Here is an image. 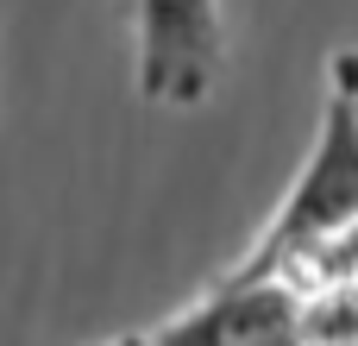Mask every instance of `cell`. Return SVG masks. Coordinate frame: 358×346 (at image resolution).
Here are the masks:
<instances>
[{
  "label": "cell",
  "instance_id": "6da1fadb",
  "mask_svg": "<svg viewBox=\"0 0 358 346\" xmlns=\"http://www.w3.org/2000/svg\"><path fill=\"white\" fill-rule=\"evenodd\" d=\"M352 227H358V50H340L334 69H327L315 151L296 170V183H289L283 208L271 214V227L252 240V252L227 277H271V271L334 246Z\"/></svg>",
  "mask_w": 358,
  "mask_h": 346
},
{
  "label": "cell",
  "instance_id": "7a4b0ae2",
  "mask_svg": "<svg viewBox=\"0 0 358 346\" xmlns=\"http://www.w3.org/2000/svg\"><path fill=\"white\" fill-rule=\"evenodd\" d=\"M138 95L151 107H201L227 69L220 0H126Z\"/></svg>",
  "mask_w": 358,
  "mask_h": 346
},
{
  "label": "cell",
  "instance_id": "3957f363",
  "mask_svg": "<svg viewBox=\"0 0 358 346\" xmlns=\"http://www.w3.org/2000/svg\"><path fill=\"white\" fill-rule=\"evenodd\" d=\"M302 296L271 271V277H220L201 303L151 328V346H308Z\"/></svg>",
  "mask_w": 358,
  "mask_h": 346
},
{
  "label": "cell",
  "instance_id": "277c9868",
  "mask_svg": "<svg viewBox=\"0 0 358 346\" xmlns=\"http://www.w3.org/2000/svg\"><path fill=\"white\" fill-rule=\"evenodd\" d=\"M107 346H151L145 334H126V340H107Z\"/></svg>",
  "mask_w": 358,
  "mask_h": 346
}]
</instances>
